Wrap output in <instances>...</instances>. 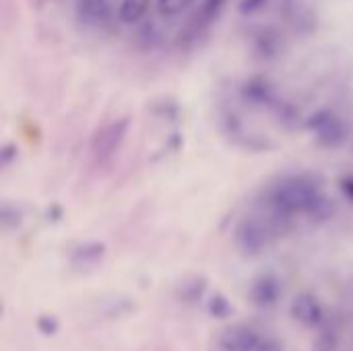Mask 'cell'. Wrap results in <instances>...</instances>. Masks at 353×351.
<instances>
[{
  "label": "cell",
  "instance_id": "6da1fadb",
  "mask_svg": "<svg viewBox=\"0 0 353 351\" xmlns=\"http://www.w3.org/2000/svg\"><path fill=\"white\" fill-rule=\"evenodd\" d=\"M112 14L114 8L110 0H77V17L89 27H105Z\"/></svg>",
  "mask_w": 353,
  "mask_h": 351
},
{
  "label": "cell",
  "instance_id": "7a4b0ae2",
  "mask_svg": "<svg viewBox=\"0 0 353 351\" xmlns=\"http://www.w3.org/2000/svg\"><path fill=\"white\" fill-rule=\"evenodd\" d=\"M151 6V0H122L118 6V19L126 25L139 23Z\"/></svg>",
  "mask_w": 353,
  "mask_h": 351
},
{
  "label": "cell",
  "instance_id": "3957f363",
  "mask_svg": "<svg viewBox=\"0 0 353 351\" xmlns=\"http://www.w3.org/2000/svg\"><path fill=\"white\" fill-rule=\"evenodd\" d=\"M277 43H281V39H279V35H277L273 29H265V31H261L259 37H256V48H261L265 54L277 52V50H279Z\"/></svg>",
  "mask_w": 353,
  "mask_h": 351
},
{
  "label": "cell",
  "instance_id": "277c9868",
  "mask_svg": "<svg viewBox=\"0 0 353 351\" xmlns=\"http://www.w3.org/2000/svg\"><path fill=\"white\" fill-rule=\"evenodd\" d=\"M223 4H225V0H203V6H201V10H199V19H201L203 23H211L213 19L219 17Z\"/></svg>",
  "mask_w": 353,
  "mask_h": 351
},
{
  "label": "cell",
  "instance_id": "5b68a950",
  "mask_svg": "<svg viewBox=\"0 0 353 351\" xmlns=\"http://www.w3.org/2000/svg\"><path fill=\"white\" fill-rule=\"evenodd\" d=\"M192 4V0H157V10L165 17H174L180 14L182 10H186Z\"/></svg>",
  "mask_w": 353,
  "mask_h": 351
},
{
  "label": "cell",
  "instance_id": "8992f818",
  "mask_svg": "<svg viewBox=\"0 0 353 351\" xmlns=\"http://www.w3.org/2000/svg\"><path fill=\"white\" fill-rule=\"evenodd\" d=\"M265 2H267V0H242L240 10H242L244 14H250V12H256L259 8H263Z\"/></svg>",
  "mask_w": 353,
  "mask_h": 351
},
{
  "label": "cell",
  "instance_id": "52a82bcc",
  "mask_svg": "<svg viewBox=\"0 0 353 351\" xmlns=\"http://www.w3.org/2000/svg\"><path fill=\"white\" fill-rule=\"evenodd\" d=\"M298 10H302V8H300V4L292 8V19H294V21H298ZM302 17H308V19H312V14H310V10H308V8L302 12ZM302 23H304V19H302Z\"/></svg>",
  "mask_w": 353,
  "mask_h": 351
}]
</instances>
